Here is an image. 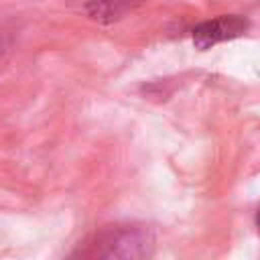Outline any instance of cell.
Wrapping results in <instances>:
<instances>
[{"label": "cell", "instance_id": "6da1fadb", "mask_svg": "<svg viewBox=\"0 0 260 260\" xmlns=\"http://www.w3.org/2000/svg\"><path fill=\"white\" fill-rule=\"evenodd\" d=\"M156 246L154 232L144 223H114L89 234L73 252L79 258L142 260L152 256Z\"/></svg>", "mask_w": 260, "mask_h": 260}, {"label": "cell", "instance_id": "7a4b0ae2", "mask_svg": "<svg viewBox=\"0 0 260 260\" xmlns=\"http://www.w3.org/2000/svg\"><path fill=\"white\" fill-rule=\"evenodd\" d=\"M248 26H250L248 18H244L240 14H223V16L211 18V20H203L191 32L193 45L199 51H207V49L215 47L217 43L242 37L248 30Z\"/></svg>", "mask_w": 260, "mask_h": 260}, {"label": "cell", "instance_id": "3957f363", "mask_svg": "<svg viewBox=\"0 0 260 260\" xmlns=\"http://www.w3.org/2000/svg\"><path fill=\"white\" fill-rule=\"evenodd\" d=\"M83 12L102 24H112L124 16H128L132 10H136L144 0H79Z\"/></svg>", "mask_w": 260, "mask_h": 260}, {"label": "cell", "instance_id": "277c9868", "mask_svg": "<svg viewBox=\"0 0 260 260\" xmlns=\"http://www.w3.org/2000/svg\"><path fill=\"white\" fill-rule=\"evenodd\" d=\"M12 47H14V30L8 24L0 22V69L6 65L12 53Z\"/></svg>", "mask_w": 260, "mask_h": 260}, {"label": "cell", "instance_id": "5b68a950", "mask_svg": "<svg viewBox=\"0 0 260 260\" xmlns=\"http://www.w3.org/2000/svg\"><path fill=\"white\" fill-rule=\"evenodd\" d=\"M256 228H258V230H260V209H258V211H256Z\"/></svg>", "mask_w": 260, "mask_h": 260}]
</instances>
